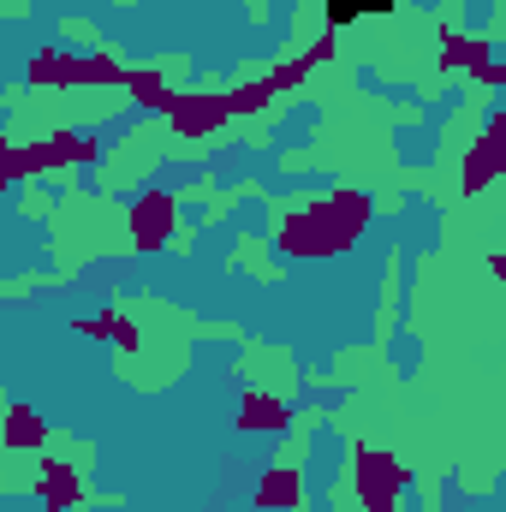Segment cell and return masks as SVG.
Segmentation results:
<instances>
[{"instance_id":"cell-1","label":"cell","mask_w":506,"mask_h":512,"mask_svg":"<svg viewBox=\"0 0 506 512\" xmlns=\"http://www.w3.org/2000/svg\"><path fill=\"white\" fill-rule=\"evenodd\" d=\"M399 0H328V18L334 24H358V18H381V12H393Z\"/></svg>"}]
</instances>
